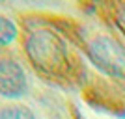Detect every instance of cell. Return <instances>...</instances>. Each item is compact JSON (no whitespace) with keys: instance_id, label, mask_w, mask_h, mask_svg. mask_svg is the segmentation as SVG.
Listing matches in <instances>:
<instances>
[{"instance_id":"1","label":"cell","mask_w":125,"mask_h":119,"mask_svg":"<svg viewBox=\"0 0 125 119\" xmlns=\"http://www.w3.org/2000/svg\"><path fill=\"white\" fill-rule=\"evenodd\" d=\"M24 50L34 67L49 76H63L69 73V48L58 32L49 28L28 30L24 36Z\"/></svg>"},{"instance_id":"2","label":"cell","mask_w":125,"mask_h":119,"mask_svg":"<svg viewBox=\"0 0 125 119\" xmlns=\"http://www.w3.org/2000/svg\"><path fill=\"white\" fill-rule=\"evenodd\" d=\"M90 62L106 76L125 80V47L110 36H95L86 43Z\"/></svg>"},{"instance_id":"3","label":"cell","mask_w":125,"mask_h":119,"mask_svg":"<svg viewBox=\"0 0 125 119\" xmlns=\"http://www.w3.org/2000/svg\"><path fill=\"white\" fill-rule=\"evenodd\" d=\"M28 74L19 62L11 58L0 60V95L6 99H19L28 93Z\"/></svg>"},{"instance_id":"4","label":"cell","mask_w":125,"mask_h":119,"mask_svg":"<svg viewBox=\"0 0 125 119\" xmlns=\"http://www.w3.org/2000/svg\"><path fill=\"white\" fill-rule=\"evenodd\" d=\"M0 119H37L36 114L24 104H11L0 110Z\"/></svg>"},{"instance_id":"5","label":"cell","mask_w":125,"mask_h":119,"mask_svg":"<svg viewBox=\"0 0 125 119\" xmlns=\"http://www.w3.org/2000/svg\"><path fill=\"white\" fill-rule=\"evenodd\" d=\"M17 34H19V28H17L15 22L11 21L10 17L0 15V47L10 45L17 37Z\"/></svg>"},{"instance_id":"6","label":"cell","mask_w":125,"mask_h":119,"mask_svg":"<svg viewBox=\"0 0 125 119\" xmlns=\"http://www.w3.org/2000/svg\"><path fill=\"white\" fill-rule=\"evenodd\" d=\"M116 22H118V26H120L121 30H123V34H125V4H121L120 8H118V11H116Z\"/></svg>"}]
</instances>
